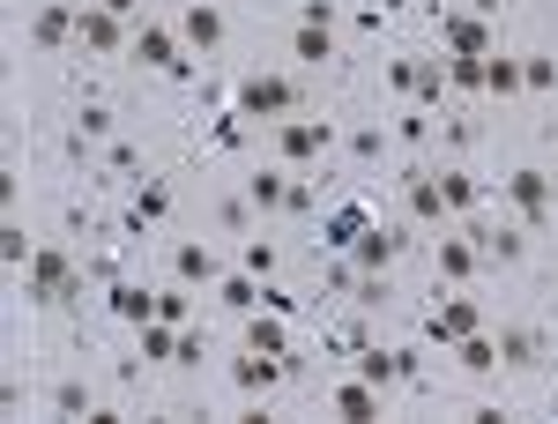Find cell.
<instances>
[{
  "label": "cell",
  "instance_id": "cell-1",
  "mask_svg": "<svg viewBox=\"0 0 558 424\" xmlns=\"http://www.w3.org/2000/svg\"><path fill=\"white\" fill-rule=\"evenodd\" d=\"M499 186H507V202H514L521 231H544V223H551V171L521 165V171H507V179H499Z\"/></svg>",
  "mask_w": 558,
  "mask_h": 424
},
{
  "label": "cell",
  "instance_id": "cell-2",
  "mask_svg": "<svg viewBox=\"0 0 558 424\" xmlns=\"http://www.w3.org/2000/svg\"><path fill=\"white\" fill-rule=\"evenodd\" d=\"M31 298H38V305L75 298V261L60 254V246H38V254H31Z\"/></svg>",
  "mask_w": 558,
  "mask_h": 424
},
{
  "label": "cell",
  "instance_id": "cell-3",
  "mask_svg": "<svg viewBox=\"0 0 558 424\" xmlns=\"http://www.w3.org/2000/svg\"><path fill=\"white\" fill-rule=\"evenodd\" d=\"M299 105V89L283 83V75H246L239 83V120H276V112H291Z\"/></svg>",
  "mask_w": 558,
  "mask_h": 424
},
{
  "label": "cell",
  "instance_id": "cell-4",
  "mask_svg": "<svg viewBox=\"0 0 558 424\" xmlns=\"http://www.w3.org/2000/svg\"><path fill=\"white\" fill-rule=\"evenodd\" d=\"M328 142H336V128H328V120H283V128H276V149H283L291 165L328 157Z\"/></svg>",
  "mask_w": 558,
  "mask_h": 424
},
{
  "label": "cell",
  "instance_id": "cell-5",
  "mask_svg": "<svg viewBox=\"0 0 558 424\" xmlns=\"http://www.w3.org/2000/svg\"><path fill=\"white\" fill-rule=\"evenodd\" d=\"M75 38H83L89 52H120V45H134V38H128V15H112V8H97V0H83Z\"/></svg>",
  "mask_w": 558,
  "mask_h": 424
},
{
  "label": "cell",
  "instance_id": "cell-6",
  "mask_svg": "<svg viewBox=\"0 0 558 424\" xmlns=\"http://www.w3.org/2000/svg\"><path fill=\"white\" fill-rule=\"evenodd\" d=\"M439 45H447V52H470V60H484V52H499V45H492V23H484V15H439Z\"/></svg>",
  "mask_w": 558,
  "mask_h": 424
},
{
  "label": "cell",
  "instance_id": "cell-7",
  "mask_svg": "<svg viewBox=\"0 0 558 424\" xmlns=\"http://www.w3.org/2000/svg\"><path fill=\"white\" fill-rule=\"evenodd\" d=\"M476 328H484V305H476V298H447V305L432 313V342H439V350H454V342L476 336Z\"/></svg>",
  "mask_w": 558,
  "mask_h": 424
},
{
  "label": "cell",
  "instance_id": "cell-8",
  "mask_svg": "<svg viewBox=\"0 0 558 424\" xmlns=\"http://www.w3.org/2000/svg\"><path fill=\"white\" fill-rule=\"evenodd\" d=\"M283 373H291V358H276V350H246V358L231 365V387H239V395H268Z\"/></svg>",
  "mask_w": 558,
  "mask_h": 424
},
{
  "label": "cell",
  "instance_id": "cell-9",
  "mask_svg": "<svg viewBox=\"0 0 558 424\" xmlns=\"http://www.w3.org/2000/svg\"><path fill=\"white\" fill-rule=\"evenodd\" d=\"M402 246H410L402 231H387V223H365V239L350 246V261H357V276H387V261L402 254Z\"/></svg>",
  "mask_w": 558,
  "mask_h": 424
},
{
  "label": "cell",
  "instance_id": "cell-10",
  "mask_svg": "<svg viewBox=\"0 0 558 424\" xmlns=\"http://www.w3.org/2000/svg\"><path fill=\"white\" fill-rule=\"evenodd\" d=\"M128 52L142 60V68H157V75H179V68H186V60H179V38H172V31H157V23H142Z\"/></svg>",
  "mask_w": 558,
  "mask_h": 424
},
{
  "label": "cell",
  "instance_id": "cell-11",
  "mask_svg": "<svg viewBox=\"0 0 558 424\" xmlns=\"http://www.w3.org/2000/svg\"><path fill=\"white\" fill-rule=\"evenodd\" d=\"M75 23H83V8H68V0H45L38 15H31V38L52 52V45H68L75 38Z\"/></svg>",
  "mask_w": 558,
  "mask_h": 424
},
{
  "label": "cell",
  "instance_id": "cell-12",
  "mask_svg": "<svg viewBox=\"0 0 558 424\" xmlns=\"http://www.w3.org/2000/svg\"><path fill=\"white\" fill-rule=\"evenodd\" d=\"M402 202H410V216H417V223H439V216H447L439 179H432V171H402Z\"/></svg>",
  "mask_w": 558,
  "mask_h": 424
},
{
  "label": "cell",
  "instance_id": "cell-13",
  "mask_svg": "<svg viewBox=\"0 0 558 424\" xmlns=\"http://www.w3.org/2000/svg\"><path fill=\"white\" fill-rule=\"evenodd\" d=\"M365 223H373V216L357 209V202H343V209H328V223H320V246H336V254H350V246L365 239Z\"/></svg>",
  "mask_w": 558,
  "mask_h": 424
},
{
  "label": "cell",
  "instance_id": "cell-14",
  "mask_svg": "<svg viewBox=\"0 0 558 424\" xmlns=\"http://www.w3.org/2000/svg\"><path fill=\"white\" fill-rule=\"evenodd\" d=\"M105 305H112V320H134V328H142V320H157V291H142V283H112Z\"/></svg>",
  "mask_w": 558,
  "mask_h": 424
},
{
  "label": "cell",
  "instance_id": "cell-15",
  "mask_svg": "<svg viewBox=\"0 0 558 424\" xmlns=\"http://www.w3.org/2000/svg\"><path fill=\"white\" fill-rule=\"evenodd\" d=\"M328 402H336V417H357V424L380 417V387H373V380H343Z\"/></svg>",
  "mask_w": 558,
  "mask_h": 424
},
{
  "label": "cell",
  "instance_id": "cell-16",
  "mask_svg": "<svg viewBox=\"0 0 558 424\" xmlns=\"http://www.w3.org/2000/svg\"><path fill=\"white\" fill-rule=\"evenodd\" d=\"M260 291H268V276H254V268H239V276L216 283V298H223L231 313H260Z\"/></svg>",
  "mask_w": 558,
  "mask_h": 424
},
{
  "label": "cell",
  "instance_id": "cell-17",
  "mask_svg": "<svg viewBox=\"0 0 558 424\" xmlns=\"http://www.w3.org/2000/svg\"><path fill=\"white\" fill-rule=\"evenodd\" d=\"M179 31H186V45H202V52H209V45H223V15H216L209 0H194V8L179 15Z\"/></svg>",
  "mask_w": 558,
  "mask_h": 424
},
{
  "label": "cell",
  "instance_id": "cell-18",
  "mask_svg": "<svg viewBox=\"0 0 558 424\" xmlns=\"http://www.w3.org/2000/svg\"><path fill=\"white\" fill-rule=\"evenodd\" d=\"M142 365H179V328L172 320H142Z\"/></svg>",
  "mask_w": 558,
  "mask_h": 424
},
{
  "label": "cell",
  "instance_id": "cell-19",
  "mask_svg": "<svg viewBox=\"0 0 558 424\" xmlns=\"http://www.w3.org/2000/svg\"><path fill=\"white\" fill-rule=\"evenodd\" d=\"M536 358H544V336H536V328H499V365H536Z\"/></svg>",
  "mask_w": 558,
  "mask_h": 424
},
{
  "label": "cell",
  "instance_id": "cell-20",
  "mask_svg": "<svg viewBox=\"0 0 558 424\" xmlns=\"http://www.w3.org/2000/svg\"><path fill=\"white\" fill-rule=\"evenodd\" d=\"M454 358H462V373H476V380H484V373H499V342L484 336V328L454 342Z\"/></svg>",
  "mask_w": 558,
  "mask_h": 424
},
{
  "label": "cell",
  "instance_id": "cell-21",
  "mask_svg": "<svg viewBox=\"0 0 558 424\" xmlns=\"http://www.w3.org/2000/svg\"><path fill=\"white\" fill-rule=\"evenodd\" d=\"M470 239H476V254H484V261H521V254H529V239H521L514 223H499V231H470Z\"/></svg>",
  "mask_w": 558,
  "mask_h": 424
},
{
  "label": "cell",
  "instance_id": "cell-22",
  "mask_svg": "<svg viewBox=\"0 0 558 424\" xmlns=\"http://www.w3.org/2000/svg\"><path fill=\"white\" fill-rule=\"evenodd\" d=\"M52 410H60V417H97V410H105V402H97V395H89V380H60L52 387Z\"/></svg>",
  "mask_w": 558,
  "mask_h": 424
},
{
  "label": "cell",
  "instance_id": "cell-23",
  "mask_svg": "<svg viewBox=\"0 0 558 424\" xmlns=\"http://www.w3.org/2000/svg\"><path fill=\"white\" fill-rule=\"evenodd\" d=\"M246 350H276V358H291L283 320H276V313H246Z\"/></svg>",
  "mask_w": 558,
  "mask_h": 424
},
{
  "label": "cell",
  "instance_id": "cell-24",
  "mask_svg": "<svg viewBox=\"0 0 558 424\" xmlns=\"http://www.w3.org/2000/svg\"><path fill=\"white\" fill-rule=\"evenodd\" d=\"M172 209V186H157V179H149V186H134V209H128V231H142V223H157V216Z\"/></svg>",
  "mask_w": 558,
  "mask_h": 424
},
{
  "label": "cell",
  "instance_id": "cell-25",
  "mask_svg": "<svg viewBox=\"0 0 558 424\" xmlns=\"http://www.w3.org/2000/svg\"><path fill=\"white\" fill-rule=\"evenodd\" d=\"M305 68H320V60H336V38H328V23H299V38H291Z\"/></svg>",
  "mask_w": 558,
  "mask_h": 424
},
{
  "label": "cell",
  "instance_id": "cell-26",
  "mask_svg": "<svg viewBox=\"0 0 558 424\" xmlns=\"http://www.w3.org/2000/svg\"><path fill=\"white\" fill-rule=\"evenodd\" d=\"M476 239H439V276H454V283H462V276H476Z\"/></svg>",
  "mask_w": 558,
  "mask_h": 424
},
{
  "label": "cell",
  "instance_id": "cell-27",
  "mask_svg": "<svg viewBox=\"0 0 558 424\" xmlns=\"http://www.w3.org/2000/svg\"><path fill=\"white\" fill-rule=\"evenodd\" d=\"M172 276H179V283H216V254H209V246H179Z\"/></svg>",
  "mask_w": 558,
  "mask_h": 424
},
{
  "label": "cell",
  "instance_id": "cell-28",
  "mask_svg": "<svg viewBox=\"0 0 558 424\" xmlns=\"http://www.w3.org/2000/svg\"><path fill=\"white\" fill-rule=\"evenodd\" d=\"M357 380H373V387H402V365H395V350H357Z\"/></svg>",
  "mask_w": 558,
  "mask_h": 424
},
{
  "label": "cell",
  "instance_id": "cell-29",
  "mask_svg": "<svg viewBox=\"0 0 558 424\" xmlns=\"http://www.w3.org/2000/svg\"><path fill=\"white\" fill-rule=\"evenodd\" d=\"M283 194H291L283 171H254V179H246V202H254V209H283Z\"/></svg>",
  "mask_w": 558,
  "mask_h": 424
},
{
  "label": "cell",
  "instance_id": "cell-30",
  "mask_svg": "<svg viewBox=\"0 0 558 424\" xmlns=\"http://www.w3.org/2000/svg\"><path fill=\"white\" fill-rule=\"evenodd\" d=\"M439 202H447V216L476 209V179H470V171H439Z\"/></svg>",
  "mask_w": 558,
  "mask_h": 424
},
{
  "label": "cell",
  "instance_id": "cell-31",
  "mask_svg": "<svg viewBox=\"0 0 558 424\" xmlns=\"http://www.w3.org/2000/svg\"><path fill=\"white\" fill-rule=\"evenodd\" d=\"M410 97H417V105H439V97H447V60H417V89H410Z\"/></svg>",
  "mask_w": 558,
  "mask_h": 424
},
{
  "label": "cell",
  "instance_id": "cell-32",
  "mask_svg": "<svg viewBox=\"0 0 558 424\" xmlns=\"http://www.w3.org/2000/svg\"><path fill=\"white\" fill-rule=\"evenodd\" d=\"M484 89L514 97V89H521V60H507V52H492V60H484Z\"/></svg>",
  "mask_w": 558,
  "mask_h": 424
},
{
  "label": "cell",
  "instance_id": "cell-33",
  "mask_svg": "<svg viewBox=\"0 0 558 424\" xmlns=\"http://www.w3.org/2000/svg\"><path fill=\"white\" fill-rule=\"evenodd\" d=\"M484 60H492V52H484ZM484 60L454 52V60H447V89H484Z\"/></svg>",
  "mask_w": 558,
  "mask_h": 424
},
{
  "label": "cell",
  "instance_id": "cell-34",
  "mask_svg": "<svg viewBox=\"0 0 558 424\" xmlns=\"http://www.w3.org/2000/svg\"><path fill=\"white\" fill-rule=\"evenodd\" d=\"M31 254H38V246H31V231H23V223H8V231H0V261H8V268H31Z\"/></svg>",
  "mask_w": 558,
  "mask_h": 424
},
{
  "label": "cell",
  "instance_id": "cell-35",
  "mask_svg": "<svg viewBox=\"0 0 558 424\" xmlns=\"http://www.w3.org/2000/svg\"><path fill=\"white\" fill-rule=\"evenodd\" d=\"M521 89H558V60L529 52V60H521Z\"/></svg>",
  "mask_w": 558,
  "mask_h": 424
},
{
  "label": "cell",
  "instance_id": "cell-36",
  "mask_svg": "<svg viewBox=\"0 0 558 424\" xmlns=\"http://www.w3.org/2000/svg\"><path fill=\"white\" fill-rule=\"evenodd\" d=\"M395 142H410V149H417V142H432V112H425V105H410V112L395 120Z\"/></svg>",
  "mask_w": 558,
  "mask_h": 424
},
{
  "label": "cell",
  "instance_id": "cell-37",
  "mask_svg": "<svg viewBox=\"0 0 558 424\" xmlns=\"http://www.w3.org/2000/svg\"><path fill=\"white\" fill-rule=\"evenodd\" d=\"M75 134L105 142V134H112V112H105V105H83V112H75Z\"/></svg>",
  "mask_w": 558,
  "mask_h": 424
},
{
  "label": "cell",
  "instance_id": "cell-38",
  "mask_svg": "<svg viewBox=\"0 0 558 424\" xmlns=\"http://www.w3.org/2000/svg\"><path fill=\"white\" fill-rule=\"evenodd\" d=\"M350 149H357L365 165H373V157H387V128H357V134H350Z\"/></svg>",
  "mask_w": 558,
  "mask_h": 424
},
{
  "label": "cell",
  "instance_id": "cell-39",
  "mask_svg": "<svg viewBox=\"0 0 558 424\" xmlns=\"http://www.w3.org/2000/svg\"><path fill=\"white\" fill-rule=\"evenodd\" d=\"M350 298H357V305H387V276H357V283H350Z\"/></svg>",
  "mask_w": 558,
  "mask_h": 424
},
{
  "label": "cell",
  "instance_id": "cell-40",
  "mask_svg": "<svg viewBox=\"0 0 558 424\" xmlns=\"http://www.w3.org/2000/svg\"><path fill=\"white\" fill-rule=\"evenodd\" d=\"M216 216H223V231H246V216H254V202H246V194H231V202H223Z\"/></svg>",
  "mask_w": 558,
  "mask_h": 424
},
{
  "label": "cell",
  "instance_id": "cell-41",
  "mask_svg": "<svg viewBox=\"0 0 558 424\" xmlns=\"http://www.w3.org/2000/svg\"><path fill=\"white\" fill-rule=\"evenodd\" d=\"M246 268H254V276H276V246L254 239V246H246Z\"/></svg>",
  "mask_w": 558,
  "mask_h": 424
},
{
  "label": "cell",
  "instance_id": "cell-42",
  "mask_svg": "<svg viewBox=\"0 0 558 424\" xmlns=\"http://www.w3.org/2000/svg\"><path fill=\"white\" fill-rule=\"evenodd\" d=\"M157 320H172V328H179V320H186V291H157Z\"/></svg>",
  "mask_w": 558,
  "mask_h": 424
},
{
  "label": "cell",
  "instance_id": "cell-43",
  "mask_svg": "<svg viewBox=\"0 0 558 424\" xmlns=\"http://www.w3.org/2000/svg\"><path fill=\"white\" fill-rule=\"evenodd\" d=\"M387 83L410 97V89H417V60H387Z\"/></svg>",
  "mask_w": 558,
  "mask_h": 424
},
{
  "label": "cell",
  "instance_id": "cell-44",
  "mask_svg": "<svg viewBox=\"0 0 558 424\" xmlns=\"http://www.w3.org/2000/svg\"><path fill=\"white\" fill-rule=\"evenodd\" d=\"M97 8H112V15H134V8H142V0H97Z\"/></svg>",
  "mask_w": 558,
  "mask_h": 424
}]
</instances>
